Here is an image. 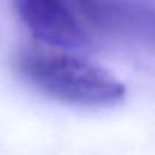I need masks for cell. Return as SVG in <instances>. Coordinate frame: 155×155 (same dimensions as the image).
Returning <instances> with one entry per match:
<instances>
[{
  "mask_svg": "<svg viewBox=\"0 0 155 155\" xmlns=\"http://www.w3.org/2000/svg\"><path fill=\"white\" fill-rule=\"evenodd\" d=\"M28 31L43 44L59 50H88L94 40L76 18L70 0H14Z\"/></svg>",
  "mask_w": 155,
  "mask_h": 155,
  "instance_id": "cell-3",
  "label": "cell"
},
{
  "mask_svg": "<svg viewBox=\"0 0 155 155\" xmlns=\"http://www.w3.org/2000/svg\"><path fill=\"white\" fill-rule=\"evenodd\" d=\"M73 12L94 40L108 38L155 49V6L146 0H70Z\"/></svg>",
  "mask_w": 155,
  "mask_h": 155,
  "instance_id": "cell-2",
  "label": "cell"
},
{
  "mask_svg": "<svg viewBox=\"0 0 155 155\" xmlns=\"http://www.w3.org/2000/svg\"><path fill=\"white\" fill-rule=\"evenodd\" d=\"M15 67L31 87L64 104L113 107L126 96L108 70L64 50L28 49L17 56Z\"/></svg>",
  "mask_w": 155,
  "mask_h": 155,
  "instance_id": "cell-1",
  "label": "cell"
}]
</instances>
